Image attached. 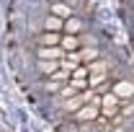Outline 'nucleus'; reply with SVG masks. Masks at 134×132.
Segmentation results:
<instances>
[{
  "mask_svg": "<svg viewBox=\"0 0 134 132\" xmlns=\"http://www.w3.org/2000/svg\"><path fill=\"white\" fill-rule=\"evenodd\" d=\"M119 106H121V101L108 91V93H103L98 99V111H100V116L103 119H111V116H116L119 114Z\"/></svg>",
  "mask_w": 134,
  "mask_h": 132,
  "instance_id": "nucleus-1",
  "label": "nucleus"
},
{
  "mask_svg": "<svg viewBox=\"0 0 134 132\" xmlns=\"http://www.w3.org/2000/svg\"><path fill=\"white\" fill-rule=\"evenodd\" d=\"M77 124H93L96 119L100 116V111H98V106H93V104H83L75 114H70Z\"/></svg>",
  "mask_w": 134,
  "mask_h": 132,
  "instance_id": "nucleus-2",
  "label": "nucleus"
},
{
  "mask_svg": "<svg viewBox=\"0 0 134 132\" xmlns=\"http://www.w3.org/2000/svg\"><path fill=\"white\" fill-rule=\"evenodd\" d=\"M111 93H114L119 101H129L134 96V83L132 80H119L116 85L111 88Z\"/></svg>",
  "mask_w": 134,
  "mask_h": 132,
  "instance_id": "nucleus-3",
  "label": "nucleus"
},
{
  "mask_svg": "<svg viewBox=\"0 0 134 132\" xmlns=\"http://www.w3.org/2000/svg\"><path fill=\"white\" fill-rule=\"evenodd\" d=\"M59 49L65 52H77L80 49V36H75V34H62L59 36Z\"/></svg>",
  "mask_w": 134,
  "mask_h": 132,
  "instance_id": "nucleus-4",
  "label": "nucleus"
},
{
  "mask_svg": "<svg viewBox=\"0 0 134 132\" xmlns=\"http://www.w3.org/2000/svg\"><path fill=\"white\" fill-rule=\"evenodd\" d=\"M65 57V52L59 49V47H36V60H62Z\"/></svg>",
  "mask_w": 134,
  "mask_h": 132,
  "instance_id": "nucleus-5",
  "label": "nucleus"
},
{
  "mask_svg": "<svg viewBox=\"0 0 134 132\" xmlns=\"http://www.w3.org/2000/svg\"><path fill=\"white\" fill-rule=\"evenodd\" d=\"M49 13L52 16H57V18H70V16H75V11H72V5H67L65 0L62 3H49Z\"/></svg>",
  "mask_w": 134,
  "mask_h": 132,
  "instance_id": "nucleus-6",
  "label": "nucleus"
},
{
  "mask_svg": "<svg viewBox=\"0 0 134 132\" xmlns=\"http://www.w3.org/2000/svg\"><path fill=\"white\" fill-rule=\"evenodd\" d=\"M83 18H77V16H70L65 18V23H62V34H75V36H80V31H83Z\"/></svg>",
  "mask_w": 134,
  "mask_h": 132,
  "instance_id": "nucleus-7",
  "label": "nucleus"
},
{
  "mask_svg": "<svg viewBox=\"0 0 134 132\" xmlns=\"http://www.w3.org/2000/svg\"><path fill=\"white\" fill-rule=\"evenodd\" d=\"M59 36H62V34L41 31L39 36H36V44H39V47H59Z\"/></svg>",
  "mask_w": 134,
  "mask_h": 132,
  "instance_id": "nucleus-8",
  "label": "nucleus"
},
{
  "mask_svg": "<svg viewBox=\"0 0 134 132\" xmlns=\"http://www.w3.org/2000/svg\"><path fill=\"white\" fill-rule=\"evenodd\" d=\"M77 54H80V62H83V65H90V62H96V60L100 57L98 47H80Z\"/></svg>",
  "mask_w": 134,
  "mask_h": 132,
  "instance_id": "nucleus-9",
  "label": "nucleus"
},
{
  "mask_svg": "<svg viewBox=\"0 0 134 132\" xmlns=\"http://www.w3.org/2000/svg\"><path fill=\"white\" fill-rule=\"evenodd\" d=\"M80 106H83V99H80V93H75V96H70V99L62 101V111H65V114H75Z\"/></svg>",
  "mask_w": 134,
  "mask_h": 132,
  "instance_id": "nucleus-10",
  "label": "nucleus"
},
{
  "mask_svg": "<svg viewBox=\"0 0 134 132\" xmlns=\"http://www.w3.org/2000/svg\"><path fill=\"white\" fill-rule=\"evenodd\" d=\"M36 70H39L41 75H47V78H49L52 73H57V70H59V62H57V60H39V62H36Z\"/></svg>",
  "mask_w": 134,
  "mask_h": 132,
  "instance_id": "nucleus-11",
  "label": "nucleus"
},
{
  "mask_svg": "<svg viewBox=\"0 0 134 132\" xmlns=\"http://www.w3.org/2000/svg\"><path fill=\"white\" fill-rule=\"evenodd\" d=\"M62 23H65V21H62V18H57V16H47L44 18V31H52V34H62Z\"/></svg>",
  "mask_w": 134,
  "mask_h": 132,
  "instance_id": "nucleus-12",
  "label": "nucleus"
},
{
  "mask_svg": "<svg viewBox=\"0 0 134 132\" xmlns=\"http://www.w3.org/2000/svg\"><path fill=\"white\" fill-rule=\"evenodd\" d=\"M119 114L124 116V119H126V116H134V104H132V101H121V106H119Z\"/></svg>",
  "mask_w": 134,
  "mask_h": 132,
  "instance_id": "nucleus-13",
  "label": "nucleus"
},
{
  "mask_svg": "<svg viewBox=\"0 0 134 132\" xmlns=\"http://www.w3.org/2000/svg\"><path fill=\"white\" fill-rule=\"evenodd\" d=\"M67 85H70L75 93H83L85 88H88V80H75V78H70V80H67Z\"/></svg>",
  "mask_w": 134,
  "mask_h": 132,
  "instance_id": "nucleus-14",
  "label": "nucleus"
},
{
  "mask_svg": "<svg viewBox=\"0 0 134 132\" xmlns=\"http://www.w3.org/2000/svg\"><path fill=\"white\" fill-rule=\"evenodd\" d=\"M70 78H75V80H85V78H88V67H85V65H77L72 73H70Z\"/></svg>",
  "mask_w": 134,
  "mask_h": 132,
  "instance_id": "nucleus-15",
  "label": "nucleus"
},
{
  "mask_svg": "<svg viewBox=\"0 0 134 132\" xmlns=\"http://www.w3.org/2000/svg\"><path fill=\"white\" fill-rule=\"evenodd\" d=\"M49 80H54V83H67V80H70V73L57 70V73H52V75H49Z\"/></svg>",
  "mask_w": 134,
  "mask_h": 132,
  "instance_id": "nucleus-16",
  "label": "nucleus"
},
{
  "mask_svg": "<svg viewBox=\"0 0 134 132\" xmlns=\"http://www.w3.org/2000/svg\"><path fill=\"white\" fill-rule=\"evenodd\" d=\"M62 85H65V83H54V80H47V83H44L47 93H59V91H62Z\"/></svg>",
  "mask_w": 134,
  "mask_h": 132,
  "instance_id": "nucleus-17",
  "label": "nucleus"
},
{
  "mask_svg": "<svg viewBox=\"0 0 134 132\" xmlns=\"http://www.w3.org/2000/svg\"><path fill=\"white\" fill-rule=\"evenodd\" d=\"M49 3H62V0H49Z\"/></svg>",
  "mask_w": 134,
  "mask_h": 132,
  "instance_id": "nucleus-18",
  "label": "nucleus"
},
{
  "mask_svg": "<svg viewBox=\"0 0 134 132\" xmlns=\"http://www.w3.org/2000/svg\"><path fill=\"white\" fill-rule=\"evenodd\" d=\"M116 132H124V130H116Z\"/></svg>",
  "mask_w": 134,
  "mask_h": 132,
  "instance_id": "nucleus-19",
  "label": "nucleus"
}]
</instances>
